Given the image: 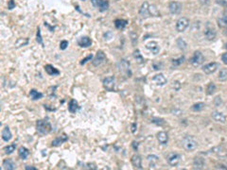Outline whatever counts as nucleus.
<instances>
[{"label": "nucleus", "instance_id": "f257e3e1", "mask_svg": "<svg viewBox=\"0 0 227 170\" xmlns=\"http://www.w3.org/2000/svg\"><path fill=\"white\" fill-rule=\"evenodd\" d=\"M36 130L40 135H47L52 130V126L47 120H38L36 122Z\"/></svg>", "mask_w": 227, "mask_h": 170}, {"label": "nucleus", "instance_id": "f03ea898", "mask_svg": "<svg viewBox=\"0 0 227 170\" xmlns=\"http://www.w3.org/2000/svg\"><path fill=\"white\" fill-rule=\"evenodd\" d=\"M182 145L188 152H192L198 147V142L193 136H185L182 141Z\"/></svg>", "mask_w": 227, "mask_h": 170}, {"label": "nucleus", "instance_id": "7ed1b4c3", "mask_svg": "<svg viewBox=\"0 0 227 170\" xmlns=\"http://www.w3.org/2000/svg\"><path fill=\"white\" fill-rule=\"evenodd\" d=\"M189 62H190V63L193 66L197 67V66H200L204 62V57L201 51H195L191 57V59L189 60Z\"/></svg>", "mask_w": 227, "mask_h": 170}, {"label": "nucleus", "instance_id": "20e7f679", "mask_svg": "<svg viewBox=\"0 0 227 170\" xmlns=\"http://www.w3.org/2000/svg\"><path fill=\"white\" fill-rule=\"evenodd\" d=\"M203 35H204V37L206 38V40H208V41H212V40L215 39L216 36H217V31H216V29H215L214 27L210 26L209 24H207L206 27L204 28Z\"/></svg>", "mask_w": 227, "mask_h": 170}, {"label": "nucleus", "instance_id": "39448f33", "mask_svg": "<svg viewBox=\"0 0 227 170\" xmlns=\"http://www.w3.org/2000/svg\"><path fill=\"white\" fill-rule=\"evenodd\" d=\"M189 25V20L186 17H181L176 22V30L178 32H184Z\"/></svg>", "mask_w": 227, "mask_h": 170}, {"label": "nucleus", "instance_id": "423d86ee", "mask_svg": "<svg viewBox=\"0 0 227 170\" xmlns=\"http://www.w3.org/2000/svg\"><path fill=\"white\" fill-rule=\"evenodd\" d=\"M91 2L95 8L99 9L100 11H105L109 8V3L106 0H91Z\"/></svg>", "mask_w": 227, "mask_h": 170}, {"label": "nucleus", "instance_id": "0eeeda50", "mask_svg": "<svg viewBox=\"0 0 227 170\" xmlns=\"http://www.w3.org/2000/svg\"><path fill=\"white\" fill-rule=\"evenodd\" d=\"M105 61H106V56H105V54L103 53V51L100 50V51L97 52V55L95 56V58H94L92 63H93L94 66L97 67V66L101 65L103 63H105Z\"/></svg>", "mask_w": 227, "mask_h": 170}, {"label": "nucleus", "instance_id": "6e6552de", "mask_svg": "<svg viewBox=\"0 0 227 170\" xmlns=\"http://www.w3.org/2000/svg\"><path fill=\"white\" fill-rule=\"evenodd\" d=\"M167 163H168L169 165L176 166V165H178V163L181 161V156H180V154H178L176 152H171V153H169L167 155Z\"/></svg>", "mask_w": 227, "mask_h": 170}, {"label": "nucleus", "instance_id": "1a4fd4ad", "mask_svg": "<svg viewBox=\"0 0 227 170\" xmlns=\"http://www.w3.org/2000/svg\"><path fill=\"white\" fill-rule=\"evenodd\" d=\"M219 67H220V64H219L218 63L213 62V63H207V64L203 65L202 69H203V71L205 74L210 75V74L215 73V72L219 69Z\"/></svg>", "mask_w": 227, "mask_h": 170}, {"label": "nucleus", "instance_id": "9d476101", "mask_svg": "<svg viewBox=\"0 0 227 170\" xmlns=\"http://www.w3.org/2000/svg\"><path fill=\"white\" fill-rule=\"evenodd\" d=\"M115 77L111 76V77H107L103 80V86L107 91H114L115 90Z\"/></svg>", "mask_w": 227, "mask_h": 170}, {"label": "nucleus", "instance_id": "9b49d317", "mask_svg": "<svg viewBox=\"0 0 227 170\" xmlns=\"http://www.w3.org/2000/svg\"><path fill=\"white\" fill-rule=\"evenodd\" d=\"M168 9H169V11L172 14H178V13H180V11L182 10V4L177 1H172L169 3Z\"/></svg>", "mask_w": 227, "mask_h": 170}, {"label": "nucleus", "instance_id": "f8f14e48", "mask_svg": "<svg viewBox=\"0 0 227 170\" xmlns=\"http://www.w3.org/2000/svg\"><path fill=\"white\" fill-rule=\"evenodd\" d=\"M211 116L218 123L224 124L225 121H226V117H225V116L223 115V113L222 112H220V111H213L211 113Z\"/></svg>", "mask_w": 227, "mask_h": 170}, {"label": "nucleus", "instance_id": "ddd939ff", "mask_svg": "<svg viewBox=\"0 0 227 170\" xmlns=\"http://www.w3.org/2000/svg\"><path fill=\"white\" fill-rule=\"evenodd\" d=\"M153 81L156 84V85H159V86H163L167 83V79L165 78V76L163 74H157L155 75L154 77L153 78Z\"/></svg>", "mask_w": 227, "mask_h": 170}, {"label": "nucleus", "instance_id": "4468645a", "mask_svg": "<svg viewBox=\"0 0 227 170\" xmlns=\"http://www.w3.org/2000/svg\"><path fill=\"white\" fill-rule=\"evenodd\" d=\"M146 47L151 52V53H154V55H156V54H158L159 53V51H160V46H159V45H158V43H156V42H149V43H148L147 45H146Z\"/></svg>", "mask_w": 227, "mask_h": 170}, {"label": "nucleus", "instance_id": "2eb2a0df", "mask_svg": "<svg viewBox=\"0 0 227 170\" xmlns=\"http://www.w3.org/2000/svg\"><path fill=\"white\" fill-rule=\"evenodd\" d=\"M67 140H68V136H67L66 134L64 133V134H62L61 136L55 138V139L52 141L51 146H61L62 144H64L65 142H66Z\"/></svg>", "mask_w": 227, "mask_h": 170}, {"label": "nucleus", "instance_id": "dca6fc26", "mask_svg": "<svg viewBox=\"0 0 227 170\" xmlns=\"http://www.w3.org/2000/svg\"><path fill=\"white\" fill-rule=\"evenodd\" d=\"M78 45L81 47H89L92 45V40L87 36H83L78 39Z\"/></svg>", "mask_w": 227, "mask_h": 170}, {"label": "nucleus", "instance_id": "f3484780", "mask_svg": "<svg viewBox=\"0 0 227 170\" xmlns=\"http://www.w3.org/2000/svg\"><path fill=\"white\" fill-rule=\"evenodd\" d=\"M149 4L148 2H144L139 10V14L142 18H147V17H149Z\"/></svg>", "mask_w": 227, "mask_h": 170}, {"label": "nucleus", "instance_id": "a211bd4d", "mask_svg": "<svg viewBox=\"0 0 227 170\" xmlns=\"http://www.w3.org/2000/svg\"><path fill=\"white\" fill-rule=\"evenodd\" d=\"M131 164L134 165L136 168L142 169V159H141V157L139 155L135 154L134 156L131 157Z\"/></svg>", "mask_w": 227, "mask_h": 170}, {"label": "nucleus", "instance_id": "6ab92c4d", "mask_svg": "<svg viewBox=\"0 0 227 170\" xmlns=\"http://www.w3.org/2000/svg\"><path fill=\"white\" fill-rule=\"evenodd\" d=\"M157 140L161 145H167L168 142V135L165 131H160L157 133Z\"/></svg>", "mask_w": 227, "mask_h": 170}, {"label": "nucleus", "instance_id": "aec40b11", "mask_svg": "<svg viewBox=\"0 0 227 170\" xmlns=\"http://www.w3.org/2000/svg\"><path fill=\"white\" fill-rule=\"evenodd\" d=\"M1 137L3 139V141L5 142H9L11 137H12V134H11V129L9 127H5L2 130V133H1Z\"/></svg>", "mask_w": 227, "mask_h": 170}, {"label": "nucleus", "instance_id": "412c9836", "mask_svg": "<svg viewBox=\"0 0 227 170\" xmlns=\"http://www.w3.org/2000/svg\"><path fill=\"white\" fill-rule=\"evenodd\" d=\"M193 165L196 169H203L205 165V161L202 157H196L193 161Z\"/></svg>", "mask_w": 227, "mask_h": 170}, {"label": "nucleus", "instance_id": "4be33fe9", "mask_svg": "<svg viewBox=\"0 0 227 170\" xmlns=\"http://www.w3.org/2000/svg\"><path fill=\"white\" fill-rule=\"evenodd\" d=\"M80 109V106L78 104V102L76 101L75 99H71L69 101V104H68V111L71 112V113H76L78 111V110Z\"/></svg>", "mask_w": 227, "mask_h": 170}, {"label": "nucleus", "instance_id": "5701e85b", "mask_svg": "<svg viewBox=\"0 0 227 170\" xmlns=\"http://www.w3.org/2000/svg\"><path fill=\"white\" fill-rule=\"evenodd\" d=\"M45 70H46V72H47L48 75H50V76H58V75L60 74V71H59L58 69L55 68L53 65H50V64L46 65V66H45Z\"/></svg>", "mask_w": 227, "mask_h": 170}, {"label": "nucleus", "instance_id": "b1692460", "mask_svg": "<svg viewBox=\"0 0 227 170\" xmlns=\"http://www.w3.org/2000/svg\"><path fill=\"white\" fill-rule=\"evenodd\" d=\"M3 168L6 170H14L16 168V165L11 159H6L3 162Z\"/></svg>", "mask_w": 227, "mask_h": 170}, {"label": "nucleus", "instance_id": "393cba45", "mask_svg": "<svg viewBox=\"0 0 227 170\" xmlns=\"http://www.w3.org/2000/svg\"><path fill=\"white\" fill-rule=\"evenodd\" d=\"M118 67L121 72H128L129 68H130V63L127 62L126 60H121L118 63Z\"/></svg>", "mask_w": 227, "mask_h": 170}, {"label": "nucleus", "instance_id": "a878e982", "mask_svg": "<svg viewBox=\"0 0 227 170\" xmlns=\"http://www.w3.org/2000/svg\"><path fill=\"white\" fill-rule=\"evenodd\" d=\"M18 155L20 156V158L22 160H26L29 157V151L25 146H21L20 148L18 149Z\"/></svg>", "mask_w": 227, "mask_h": 170}, {"label": "nucleus", "instance_id": "bb28decb", "mask_svg": "<svg viewBox=\"0 0 227 170\" xmlns=\"http://www.w3.org/2000/svg\"><path fill=\"white\" fill-rule=\"evenodd\" d=\"M218 25L220 28H227V14H221L220 17H218L217 19Z\"/></svg>", "mask_w": 227, "mask_h": 170}, {"label": "nucleus", "instance_id": "cd10ccee", "mask_svg": "<svg viewBox=\"0 0 227 170\" xmlns=\"http://www.w3.org/2000/svg\"><path fill=\"white\" fill-rule=\"evenodd\" d=\"M29 96H30L32 100H38V99H41L43 98V94L36 91L35 89H32L29 92Z\"/></svg>", "mask_w": 227, "mask_h": 170}, {"label": "nucleus", "instance_id": "c85d7f7f", "mask_svg": "<svg viewBox=\"0 0 227 170\" xmlns=\"http://www.w3.org/2000/svg\"><path fill=\"white\" fill-rule=\"evenodd\" d=\"M218 80L220 81H227V69L226 68H222L220 70L219 76H218Z\"/></svg>", "mask_w": 227, "mask_h": 170}, {"label": "nucleus", "instance_id": "c756f323", "mask_svg": "<svg viewBox=\"0 0 227 170\" xmlns=\"http://www.w3.org/2000/svg\"><path fill=\"white\" fill-rule=\"evenodd\" d=\"M115 26L118 29H123L127 26V21L122 20V19H118L115 21Z\"/></svg>", "mask_w": 227, "mask_h": 170}, {"label": "nucleus", "instance_id": "7c9ffc66", "mask_svg": "<svg viewBox=\"0 0 227 170\" xmlns=\"http://www.w3.org/2000/svg\"><path fill=\"white\" fill-rule=\"evenodd\" d=\"M149 15L150 16H160V12L157 10V8L154 5H149Z\"/></svg>", "mask_w": 227, "mask_h": 170}, {"label": "nucleus", "instance_id": "2f4dec72", "mask_svg": "<svg viewBox=\"0 0 227 170\" xmlns=\"http://www.w3.org/2000/svg\"><path fill=\"white\" fill-rule=\"evenodd\" d=\"M134 58L136 59V61L138 63H144V58L142 57L141 53L139 50H136L134 52Z\"/></svg>", "mask_w": 227, "mask_h": 170}, {"label": "nucleus", "instance_id": "473e14b6", "mask_svg": "<svg viewBox=\"0 0 227 170\" xmlns=\"http://www.w3.org/2000/svg\"><path fill=\"white\" fill-rule=\"evenodd\" d=\"M204 107H205V104H204V103H203V102H199V103L194 104V105L191 107V110L194 111H203V110L204 109Z\"/></svg>", "mask_w": 227, "mask_h": 170}, {"label": "nucleus", "instance_id": "72a5a7b5", "mask_svg": "<svg viewBox=\"0 0 227 170\" xmlns=\"http://www.w3.org/2000/svg\"><path fill=\"white\" fill-rule=\"evenodd\" d=\"M15 148H16V144H11V145H9V146H5L4 147V151H5V153L6 154H11L13 151L15 150Z\"/></svg>", "mask_w": 227, "mask_h": 170}, {"label": "nucleus", "instance_id": "f704fd0d", "mask_svg": "<svg viewBox=\"0 0 227 170\" xmlns=\"http://www.w3.org/2000/svg\"><path fill=\"white\" fill-rule=\"evenodd\" d=\"M215 91H216V85L213 82H210L209 84H208L207 88H206L207 94H210V96H211V94H213L215 93Z\"/></svg>", "mask_w": 227, "mask_h": 170}, {"label": "nucleus", "instance_id": "c9c22d12", "mask_svg": "<svg viewBox=\"0 0 227 170\" xmlns=\"http://www.w3.org/2000/svg\"><path fill=\"white\" fill-rule=\"evenodd\" d=\"M36 41L38 44H40L44 46V43H43V38H42V34H41V29L40 28H37V35H36Z\"/></svg>", "mask_w": 227, "mask_h": 170}, {"label": "nucleus", "instance_id": "e433bc0d", "mask_svg": "<svg viewBox=\"0 0 227 170\" xmlns=\"http://www.w3.org/2000/svg\"><path fill=\"white\" fill-rule=\"evenodd\" d=\"M184 60H185V58L184 57H180V58H178V59H175V60H172V64L174 65V66H179L180 64H182L183 63H184Z\"/></svg>", "mask_w": 227, "mask_h": 170}, {"label": "nucleus", "instance_id": "4c0bfd02", "mask_svg": "<svg viewBox=\"0 0 227 170\" xmlns=\"http://www.w3.org/2000/svg\"><path fill=\"white\" fill-rule=\"evenodd\" d=\"M151 123L159 125V126H162V125L165 124V121L162 118H153V119H151Z\"/></svg>", "mask_w": 227, "mask_h": 170}, {"label": "nucleus", "instance_id": "58836bf2", "mask_svg": "<svg viewBox=\"0 0 227 170\" xmlns=\"http://www.w3.org/2000/svg\"><path fill=\"white\" fill-rule=\"evenodd\" d=\"M177 45L179 46V47L181 48V49H185L186 48V44H185V42L183 40V39H178V41H177Z\"/></svg>", "mask_w": 227, "mask_h": 170}, {"label": "nucleus", "instance_id": "ea45409f", "mask_svg": "<svg viewBox=\"0 0 227 170\" xmlns=\"http://www.w3.org/2000/svg\"><path fill=\"white\" fill-rule=\"evenodd\" d=\"M148 161L150 163H156L157 161H158V157L157 156H155V155H149V156H148Z\"/></svg>", "mask_w": 227, "mask_h": 170}, {"label": "nucleus", "instance_id": "a19ab883", "mask_svg": "<svg viewBox=\"0 0 227 170\" xmlns=\"http://www.w3.org/2000/svg\"><path fill=\"white\" fill-rule=\"evenodd\" d=\"M83 168H85V169H97V166H96V164L95 163H87V164H85V166H83Z\"/></svg>", "mask_w": 227, "mask_h": 170}, {"label": "nucleus", "instance_id": "79ce46f5", "mask_svg": "<svg viewBox=\"0 0 227 170\" xmlns=\"http://www.w3.org/2000/svg\"><path fill=\"white\" fill-rule=\"evenodd\" d=\"M67 46H68V42L67 41H62L61 44H60V48L62 50H65V49H66Z\"/></svg>", "mask_w": 227, "mask_h": 170}, {"label": "nucleus", "instance_id": "37998d69", "mask_svg": "<svg viewBox=\"0 0 227 170\" xmlns=\"http://www.w3.org/2000/svg\"><path fill=\"white\" fill-rule=\"evenodd\" d=\"M92 58H93V55H92V54H91V55H89V56H87L85 59H83V60L81 62V64H82H82H85V63H87L89 60H92Z\"/></svg>", "mask_w": 227, "mask_h": 170}, {"label": "nucleus", "instance_id": "c03bdc74", "mask_svg": "<svg viewBox=\"0 0 227 170\" xmlns=\"http://www.w3.org/2000/svg\"><path fill=\"white\" fill-rule=\"evenodd\" d=\"M8 8H9V10H12L13 8H15V3H14V0H10L9 3H8Z\"/></svg>", "mask_w": 227, "mask_h": 170}, {"label": "nucleus", "instance_id": "a18cd8bd", "mask_svg": "<svg viewBox=\"0 0 227 170\" xmlns=\"http://www.w3.org/2000/svg\"><path fill=\"white\" fill-rule=\"evenodd\" d=\"M220 104H221V98H220V97H217V98H215V105H216L217 107H219Z\"/></svg>", "mask_w": 227, "mask_h": 170}, {"label": "nucleus", "instance_id": "49530a36", "mask_svg": "<svg viewBox=\"0 0 227 170\" xmlns=\"http://www.w3.org/2000/svg\"><path fill=\"white\" fill-rule=\"evenodd\" d=\"M221 61L223 62V63L227 64V52L224 53V54H222V56H221Z\"/></svg>", "mask_w": 227, "mask_h": 170}, {"label": "nucleus", "instance_id": "de8ad7c7", "mask_svg": "<svg viewBox=\"0 0 227 170\" xmlns=\"http://www.w3.org/2000/svg\"><path fill=\"white\" fill-rule=\"evenodd\" d=\"M217 2L222 6H226L227 5V0H217Z\"/></svg>", "mask_w": 227, "mask_h": 170}, {"label": "nucleus", "instance_id": "09e8293b", "mask_svg": "<svg viewBox=\"0 0 227 170\" xmlns=\"http://www.w3.org/2000/svg\"><path fill=\"white\" fill-rule=\"evenodd\" d=\"M161 67H162V64H161V63H159L158 65H156V63H154V70H159V69H162Z\"/></svg>", "mask_w": 227, "mask_h": 170}, {"label": "nucleus", "instance_id": "8fccbe9b", "mask_svg": "<svg viewBox=\"0 0 227 170\" xmlns=\"http://www.w3.org/2000/svg\"><path fill=\"white\" fill-rule=\"evenodd\" d=\"M216 168L217 169H227V166L224 165V164H219V165L216 166Z\"/></svg>", "mask_w": 227, "mask_h": 170}, {"label": "nucleus", "instance_id": "3c124183", "mask_svg": "<svg viewBox=\"0 0 227 170\" xmlns=\"http://www.w3.org/2000/svg\"><path fill=\"white\" fill-rule=\"evenodd\" d=\"M199 2L202 5H207L208 3H209V0H199Z\"/></svg>", "mask_w": 227, "mask_h": 170}, {"label": "nucleus", "instance_id": "603ef678", "mask_svg": "<svg viewBox=\"0 0 227 170\" xmlns=\"http://www.w3.org/2000/svg\"><path fill=\"white\" fill-rule=\"evenodd\" d=\"M136 124H132L131 125V132H136Z\"/></svg>", "mask_w": 227, "mask_h": 170}, {"label": "nucleus", "instance_id": "864d4df0", "mask_svg": "<svg viewBox=\"0 0 227 170\" xmlns=\"http://www.w3.org/2000/svg\"><path fill=\"white\" fill-rule=\"evenodd\" d=\"M26 170H37V168L33 166H26Z\"/></svg>", "mask_w": 227, "mask_h": 170}, {"label": "nucleus", "instance_id": "5fc2aeb1", "mask_svg": "<svg viewBox=\"0 0 227 170\" xmlns=\"http://www.w3.org/2000/svg\"><path fill=\"white\" fill-rule=\"evenodd\" d=\"M225 48L227 49V42H226V44H225Z\"/></svg>", "mask_w": 227, "mask_h": 170}, {"label": "nucleus", "instance_id": "6e6d98bb", "mask_svg": "<svg viewBox=\"0 0 227 170\" xmlns=\"http://www.w3.org/2000/svg\"><path fill=\"white\" fill-rule=\"evenodd\" d=\"M226 34H227V29H226Z\"/></svg>", "mask_w": 227, "mask_h": 170}, {"label": "nucleus", "instance_id": "4d7b16f0", "mask_svg": "<svg viewBox=\"0 0 227 170\" xmlns=\"http://www.w3.org/2000/svg\"><path fill=\"white\" fill-rule=\"evenodd\" d=\"M82 1H84V0H82Z\"/></svg>", "mask_w": 227, "mask_h": 170}, {"label": "nucleus", "instance_id": "13d9d810", "mask_svg": "<svg viewBox=\"0 0 227 170\" xmlns=\"http://www.w3.org/2000/svg\"><path fill=\"white\" fill-rule=\"evenodd\" d=\"M117 1H118V0H117Z\"/></svg>", "mask_w": 227, "mask_h": 170}]
</instances>
